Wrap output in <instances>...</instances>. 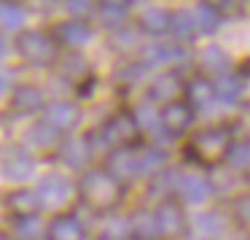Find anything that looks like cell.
<instances>
[{"mask_svg":"<svg viewBox=\"0 0 250 240\" xmlns=\"http://www.w3.org/2000/svg\"><path fill=\"white\" fill-rule=\"evenodd\" d=\"M78 189V202L86 205L94 213H116V208L124 202L126 186L121 181H116L103 165H92L89 170H83L76 181Z\"/></svg>","mask_w":250,"mask_h":240,"instance_id":"6da1fadb","label":"cell"},{"mask_svg":"<svg viewBox=\"0 0 250 240\" xmlns=\"http://www.w3.org/2000/svg\"><path fill=\"white\" fill-rule=\"evenodd\" d=\"M35 194H38V202H41V211H51L57 213H67L73 211L78 200V189H76V181L65 173H43L38 181H35Z\"/></svg>","mask_w":250,"mask_h":240,"instance_id":"7a4b0ae2","label":"cell"},{"mask_svg":"<svg viewBox=\"0 0 250 240\" xmlns=\"http://www.w3.org/2000/svg\"><path fill=\"white\" fill-rule=\"evenodd\" d=\"M14 49H17L19 60L33 68H51L57 65V60L62 54V49L51 38V33L41 27H24L14 41Z\"/></svg>","mask_w":250,"mask_h":240,"instance_id":"3957f363","label":"cell"},{"mask_svg":"<svg viewBox=\"0 0 250 240\" xmlns=\"http://www.w3.org/2000/svg\"><path fill=\"white\" fill-rule=\"evenodd\" d=\"M38 170V159L22 146V143H3L0 146V175L11 184L22 186Z\"/></svg>","mask_w":250,"mask_h":240,"instance_id":"277c9868","label":"cell"},{"mask_svg":"<svg viewBox=\"0 0 250 240\" xmlns=\"http://www.w3.org/2000/svg\"><path fill=\"white\" fill-rule=\"evenodd\" d=\"M231 130L229 127H205V130H199L194 138H191L188 143V151L194 154L196 159H202V162H218V159L226 157L229 146H231Z\"/></svg>","mask_w":250,"mask_h":240,"instance_id":"5b68a950","label":"cell"},{"mask_svg":"<svg viewBox=\"0 0 250 240\" xmlns=\"http://www.w3.org/2000/svg\"><path fill=\"white\" fill-rule=\"evenodd\" d=\"M41 121H46V124L51 127V130L57 132V135H73V132L81 127L83 121V111L81 105L76 103V100H67V97H54L46 103L43 114L38 116Z\"/></svg>","mask_w":250,"mask_h":240,"instance_id":"8992f818","label":"cell"},{"mask_svg":"<svg viewBox=\"0 0 250 240\" xmlns=\"http://www.w3.org/2000/svg\"><path fill=\"white\" fill-rule=\"evenodd\" d=\"M51 38L57 41L62 51H83L94 41L92 22H78V19H62L49 27Z\"/></svg>","mask_w":250,"mask_h":240,"instance_id":"52a82bcc","label":"cell"},{"mask_svg":"<svg viewBox=\"0 0 250 240\" xmlns=\"http://www.w3.org/2000/svg\"><path fill=\"white\" fill-rule=\"evenodd\" d=\"M186 60V51L183 46L178 44H169V41H151V44H143L140 46V54H137V62H140L146 71H169L172 65Z\"/></svg>","mask_w":250,"mask_h":240,"instance_id":"ba28073f","label":"cell"},{"mask_svg":"<svg viewBox=\"0 0 250 240\" xmlns=\"http://www.w3.org/2000/svg\"><path fill=\"white\" fill-rule=\"evenodd\" d=\"M54 157L60 159L67 170H73V173L89 170L92 168V159H94V151H92V146H89V141H86V132H83V135H78V132L65 135Z\"/></svg>","mask_w":250,"mask_h":240,"instance_id":"9c48e42d","label":"cell"},{"mask_svg":"<svg viewBox=\"0 0 250 240\" xmlns=\"http://www.w3.org/2000/svg\"><path fill=\"white\" fill-rule=\"evenodd\" d=\"M46 103H49V100H46V89L38 87V84H33V81H19L17 87H14V92L8 95V105H11V111L19 116L43 114Z\"/></svg>","mask_w":250,"mask_h":240,"instance_id":"30bf717a","label":"cell"},{"mask_svg":"<svg viewBox=\"0 0 250 240\" xmlns=\"http://www.w3.org/2000/svg\"><path fill=\"white\" fill-rule=\"evenodd\" d=\"M132 119H135V124H137V132L151 138L153 146H162V143L172 141V135H167V130H164V124H162V111L153 103H148V100H143V103H137L135 108H132Z\"/></svg>","mask_w":250,"mask_h":240,"instance_id":"8fae6325","label":"cell"},{"mask_svg":"<svg viewBox=\"0 0 250 240\" xmlns=\"http://www.w3.org/2000/svg\"><path fill=\"white\" fill-rule=\"evenodd\" d=\"M175 194L183 205L191 208H199L205 202H210V197L215 194L212 192V184L207 175L202 173H180L178 175V184H175Z\"/></svg>","mask_w":250,"mask_h":240,"instance_id":"7c38bea8","label":"cell"},{"mask_svg":"<svg viewBox=\"0 0 250 240\" xmlns=\"http://www.w3.org/2000/svg\"><path fill=\"white\" fill-rule=\"evenodd\" d=\"M105 170L121 184H132L135 178H140V168H137V146H119L105 157Z\"/></svg>","mask_w":250,"mask_h":240,"instance_id":"4fadbf2b","label":"cell"},{"mask_svg":"<svg viewBox=\"0 0 250 240\" xmlns=\"http://www.w3.org/2000/svg\"><path fill=\"white\" fill-rule=\"evenodd\" d=\"M86 238H89V227L76 211L57 213L46 224V240H86Z\"/></svg>","mask_w":250,"mask_h":240,"instance_id":"5bb4252c","label":"cell"},{"mask_svg":"<svg viewBox=\"0 0 250 240\" xmlns=\"http://www.w3.org/2000/svg\"><path fill=\"white\" fill-rule=\"evenodd\" d=\"M60 143H62V135H57V132L41 119H35L33 124L22 132V146L27 148L33 157H38V154H57Z\"/></svg>","mask_w":250,"mask_h":240,"instance_id":"9a60e30c","label":"cell"},{"mask_svg":"<svg viewBox=\"0 0 250 240\" xmlns=\"http://www.w3.org/2000/svg\"><path fill=\"white\" fill-rule=\"evenodd\" d=\"M153 213H156V224H159V238H178L188 227L183 205L175 200H162L153 208Z\"/></svg>","mask_w":250,"mask_h":240,"instance_id":"2e32d148","label":"cell"},{"mask_svg":"<svg viewBox=\"0 0 250 240\" xmlns=\"http://www.w3.org/2000/svg\"><path fill=\"white\" fill-rule=\"evenodd\" d=\"M183 92V81H180V76L175 71H162L156 73V76L151 78V84H148V92H146V100L153 105L162 103V108L167 103H172V100H178V95Z\"/></svg>","mask_w":250,"mask_h":240,"instance_id":"e0dca14e","label":"cell"},{"mask_svg":"<svg viewBox=\"0 0 250 240\" xmlns=\"http://www.w3.org/2000/svg\"><path fill=\"white\" fill-rule=\"evenodd\" d=\"M196 62H199V71L205 73V78H210V81L231 73V57H229V51L218 44L202 46L199 54H196Z\"/></svg>","mask_w":250,"mask_h":240,"instance_id":"ac0fdd59","label":"cell"},{"mask_svg":"<svg viewBox=\"0 0 250 240\" xmlns=\"http://www.w3.org/2000/svg\"><path fill=\"white\" fill-rule=\"evenodd\" d=\"M159 111H162V124L167 130V135H183L196 119L194 108L186 100H172V103H167Z\"/></svg>","mask_w":250,"mask_h":240,"instance_id":"d6986e66","label":"cell"},{"mask_svg":"<svg viewBox=\"0 0 250 240\" xmlns=\"http://www.w3.org/2000/svg\"><path fill=\"white\" fill-rule=\"evenodd\" d=\"M132 8L135 3H126V0H105V3H97V11H94V19L100 22V27L105 30H119L129 22Z\"/></svg>","mask_w":250,"mask_h":240,"instance_id":"ffe728a7","label":"cell"},{"mask_svg":"<svg viewBox=\"0 0 250 240\" xmlns=\"http://www.w3.org/2000/svg\"><path fill=\"white\" fill-rule=\"evenodd\" d=\"M186 103L194 108V114H210L212 108H218L215 100V89H212V81L205 76H196L186 84Z\"/></svg>","mask_w":250,"mask_h":240,"instance_id":"44dd1931","label":"cell"},{"mask_svg":"<svg viewBox=\"0 0 250 240\" xmlns=\"http://www.w3.org/2000/svg\"><path fill=\"white\" fill-rule=\"evenodd\" d=\"M103 124H105V130H108L110 141L116 143V148L119 146H135L137 135H140L135 119H132V111H119V114L108 116Z\"/></svg>","mask_w":250,"mask_h":240,"instance_id":"7402d4cb","label":"cell"},{"mask_svg":"<svg viewBox=\"0 0 250 240\" xmlns=\"http://www.w3.org/2000/svg\"><path fill=\"white\" fill-rule=\"evenodd\" d=\"M212 89H215L218 105L234 108V105L242 103L245 81H242V76H239V73H226V76H221V78H212Z\"/></svg>","mask_w":250,"mask_h":240,"instance_id":"603a6c76","label":"cell"},{"mask_svg":"<svg viewBox=\"0 0 250 240\" xmlns=\"http://www.w3.org/2000/svg\"><path fill=\"white\" fill-rule=\"evenodd\" d=\"M188 224L196 232V238H205V240H218L229 227L226 216H223L221 211H199Z\"/></svg>","mask_w":250,"mask_h":240,"instance_id":"cb8c5ba5","label":"cell"},{"mask_svg":"<svg viewBox=\"0 0 250 240\" xmlns=\"http://www.w3.org/2000/svg\"><path fill=\"white\" fill-rule=\"evenodd\" d=\"M169 14L162 6H143L137 11V30L146 35H164L169 33Z\"/></svg>","mask_w":250,"mask_h":240,"instance_id":"d4e9b609","label":"cell"},{"mask_svg":"<svg viewBox=\"0 0 250 240\" xmlns=\"http://www.w3.org/2000/svg\"><path fill=\"white\" fill-rule=\"evenodd\" d=\"M8 235L17 240H46V224L41 213L35 216H11L8 218Z\"/></svg>","mask_w":250,"mask_h":240,"instance_id":"484cf974","label":"cell"},{"mask_svg":"<svg viewBox=\"0 0 250 240\" xmlns=\"http://www.w3.org/2000/svg\"><path fill=\"white\" fill-rule=\"evenodd\" d=\"M6 208L11 211V216H35L41 213V202L35 189L30 186H17L6 194Z\"/></svg>","mask_w":250,"mask_h":240,"instance_id":"4316f807","label":"cell"},{"mask_svg":"<svg viewBox=\"0 0 250 240\" xmlns=\"http://www.w3.org/2000/svg\"><path fill=\"white\" fill-rule=\"evenodd\" d=\"M137 168H140V178H153L167 168V151L153 143L137 148Z\"/></svg>","mask_w":250,"mask_h":240,"instance_id":"83f0119b","label":"cell"},{"mask_svg":"<svg viewBox=\"0 0 250 240\" xmlns=\"http://www.w3.org/2000/svg\"><path fill=\"white\" fill-rule=\"evenodd\" d=\"M169 35L175 38V44L183 46V44H191L196 38V22H194V14L191 8H180V11H172L169 14Z\"/></svg>","mask_w":250,"mask_h":240,"instance_id":"f1b7e54d","label":"cell"},{"mask_svg":"<svg viewBox=\"0 0 250 240\" xmlns=\"http://www.w3.org/2000/svg\"><path fill=\"white\" fill-rule=\"evenodd\" d=\"M223 162H226V170H231L234 175L250 173V138L231 141V146H229Z\"/></svg>","mask_w":250,"mask_h":240,"instance_id":"f546056e","label":"cell"},{"mask_svg":"<svg viewBox=\"0 0 250 240\" xmlns=\"http://www.w3.org/2000/svg\"><path fill=\"white\" fill-rule=\"evenodd\" d=\"M129 227H132V235L140 240H156L159 238V224H156L153 208H137L129 216Z\"/></svg>","mask_w":250,"mask_h":240,"instance_id":"4dcf8cb0","label":"cell"},{"mask_svg":"<svg viewBox=\"0 0 250 240\" xmlns=\"http://www.w3.org/2000/svg\"><path fill=\"white\" fill-rule=\"evenodd\" d=\"M191 14H194L196 33L199 35L218 33V27H221V14H218V8L212 6V3H196V6L191 8Z\"/></svg>","mask_w":250,"mask_h":240,"instance_id":"1f68e13d","label":"cell"},{"mask_svg":"<svg viewBox=\"0 0 250 240\" xmlns=\"http://www.w3.org/2000/svg\"><path fill=\"white\" fill-rule=\"evenodd\" d=\"M24 27H27V8L22 3H3V8H0V30L19 35Z\"/></svg>","mask_w":250,"mask_h":240,"instance_id":"d6a6232c","label":"cell"},{"mask_svg":"<svg viewBox=\"0 0 250 240\" xmlns=\"http://www.w3.org/2000/svg\"><path fill=\"white\" fill-rule=\"evenodd\" d=\"M110 44L116 51H135L143 46V33L137 30V24H124L110 33Z\"/></svg>","mask_w":250,"mask_h":240,"instance_id":"836d02e7","label":"cell"},{"mask_svg":"<svg viewBox=\"0 0 250 240\" xmlns=\"http://www.w3.org/2000/svg\"><path fill=\"white\" fill-rule=\"evenodd\" d=\"M132 235L129 216H119V213H108L100 229V240H126Z\"/></svg>","mask_w":250,"mask_h":240,"instance_id":"e575fe53","label":"cell"},{"mask_svg":"<svg viewBox=\"0 0 250 240\" xmlns=\"http://www.w3.org/2000/svg\"><path fill=\"white\" fill-rule=\"evenodd\" d=\"M57 65H60L62 76L76 78V81L89 73V65H86V57H83V51H62L60 60H57Z\"/></svg>","mask_w":250,"mask_h":240,"instance_id":"d590c367","label":"cell"},{"mask_svg":"<svg viewBox=\"0 0 250 240\" xmlns=\"http://www.w3.org/2000/svg\"><path fill=\"white\" fill-rule=\"evenodd\" d=\"M62 8H65L67 19L89 22L94 17V11H97V3H92V0H67V3H62Z\"/></svg>","mask_w":250,"mask_h":240,"instance_id":"8d00e7d4","label":"cell"},{"mask_svg":"<svg viewBox=\"0 0 250 240\" xmlns=\"http://www.w3.org/2000/svg\"><path fill=\"white\" fill-rule=\"evenodd\" d=\"M146 68L140 65V62H132V65H126V68H121L119 71V81L121 84H126V87H132V84H137V81H143V78H146Z\"/></svg>","mask_w":250,"mask_h":240,"instance_id":"74e56055","label":"cell"},{"mask_svg":"<svg viewBox=\"0 0 250 240\" xmlns=\"http://www.w3.org/2000/svg\"><path fill=\"white\" fill-rule=\"evenodd\" d=\"M94 92H97V76L89 71L83 78H78V81H76V97L78 100H92Z\"/></svg>","mask_w":250,"mask_h":240,"instance_id":"f35d334b","label":"cell"},{"mask_svg":"<svg viewBox=\"0 0 250 240\" xmlns=\"http://www.w3.org/2000/svg\"><path fill=\"white\" fill-rule=\"evenodd\" d=\"M231 213H234V218H237L239 224L250 227V194H239L237 200H234V205H231Z\"/></svg>","mask_w":250,"mask_h":240,"instance_id":"ab89813d","label":"cell"},{"mask_svg":"<svg viewBox=\"0 0 250 240\" xmlns=\"http://www.w3.org/2000/svg\"><path fill=\"white\" fill-rule=\"evenodd\" d=\"M17 84L19 81L14 78V71H3V68H0V95H11Z\"/></svg>","mask_w":250,"mask_h":240,"instance_id":"60d3db41","label":"cell"},{"mask_svg":"<svg viewBox=\"0 0 250 240\" xmlns=\"http://www.w3.org/2000/svg\"><path fill=\"white\" fill-rule=\"evenodd\" d=\"M6 54H8V46H6V41L0 38V62L6 60Z\"/></svg>","mask_w":250,"mask_h":240,"instance_id":"b9f144b4","label":"cell"},{"mask_svg":"<svg viewBox=\"0 0 250 240\" xmlns=\"http://www.w3.org/2000/svg\"><path fill=\"white\" fill-rule=\"evenodd\" d=\"M0 240H17V238H11L8 232H3V235H0Z\"/></svg>","mask_w":250,"mask_h":240,"instance_id":"7bdbcfd3","label":"cell"},{"mask_svg":"<svg viewBox=\"0 0 250 240\" xmlns=\"http://www.w3.org/2000/svg\"><path fill=\"white\" fill-rule=\"evenodd\" d=\"M126 240H140V238H135V235H129V238H126Z\"/></svg>","mask_w":250,"mask_h":240,"instance_id":"ee69618b","label":"cell"}]
</instances>
